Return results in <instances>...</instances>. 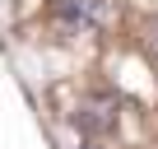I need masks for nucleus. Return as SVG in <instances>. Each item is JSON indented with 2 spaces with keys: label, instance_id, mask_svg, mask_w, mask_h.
I'll return each instance as SVG.
<instances>
[{
  "label": "nucleus",
  "instance_id": "f257e3e1",
  "mask_svg": "<svg viewBox=\"0 0 158 149\" xmlns=\"http://www.w3.org/2000/svg\"><path fill=\"white\" fill-rule=\"evenodd\" d=\"M153 37H158V28H153Z\"/></svg>",
  "mask_w": 158,
  "mask_h": 149
}]
</instances>
